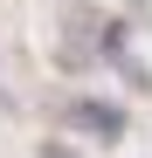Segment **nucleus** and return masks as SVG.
I'll return each instance as SVG.
<instances>
[{"label": "nucleus", "mask_w": 152, "mask_h": 158, "mask_svg": "<svg viewBox=\"0 0 152 158\" xmlns=\"http://www.w3.org/2000/svg\"><path fill=\"white\" fill-rule=\"evenodd\" d=\"M76 124H97V131H118L124 117H118V110H97V103H83V110H76Z\"/></svg>", "instance_id": "obj_1"}]
</instances>
